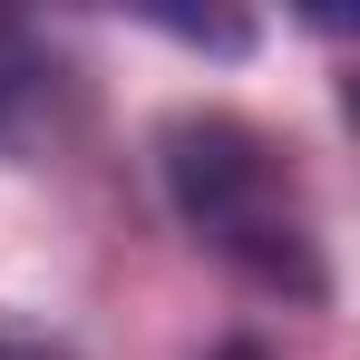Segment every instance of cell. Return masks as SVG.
<instances>
[{"label":"cell","instance_id":"6da1fadb","mask_svg":"<svg viewBox=\"0 0 360 360\" xmlns=\"http://www.w3.org/2000/svg\"><path fill=\"white\" fill-rule=\"evenodd\" d=\"M156 185L176 205V224L214 263H234L243 283L321 311L331 302V243L311 214V185H302L292 146H273L253 117L234 108H185L156 127Z\"/></svg>","mask_w":360,"mask_h":360},{"label":"cell","instance_id":"7a4b0ae2","mask_svg":"<svg viewBox=\"0 0 360 360\" xmlns=\"http://www.w3.org/2000/svg\"><path fill=\"white\" fill-rule=\"evenodd\" d=\"M59 98H68L59 49H49L30 20H10V10H0V156L39 146V136L59 127Z\"/></svg>","mask_w":360,"mask_h":360},{"label":"cell","instance_id":"3957f363","mask_svg":"<svg viewBox=\"0 0 360 360\" xmlns=\"http://www.w3.org/2000/svg\"><path fill=\"white\" fill-rule=\"evenodd\" d=\"M0 360H78V351H68L49 321H30V311H0Z\"/></svg>","mask_w":360,"mask_h":360},{"label":"cell","instance_id":"277c9868","mask_svg":"<svg viewBox=\"0 0 360 360\" xmlns=\"http://www.w3.org/2000/svg\"><path fill=\"white\" fill-rule=\"evenodd\" d=\"M214 360H263V341H224V351H214Z\"/></svg>","mask_w":360,"mask_h":360}]
</instances>
